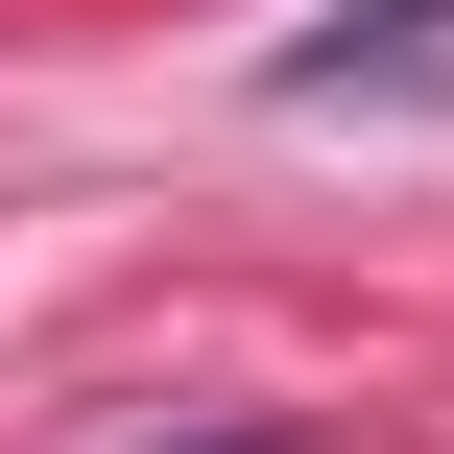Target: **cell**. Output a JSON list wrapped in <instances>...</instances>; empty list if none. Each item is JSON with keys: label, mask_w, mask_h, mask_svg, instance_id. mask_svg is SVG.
Listing matches in <instances>:
<instances>
[{"label": "cell", "mask_w": 454, "mask_h": 454, "mask_svg": "<svg viewBox=\"0 0 454 454\" xmlns=\"http://www.w3.org/2000/svg\"><path fill=\"white\" fill-rule=\"evenodd\" d=\"M287 120H454V0H335V24H287Z\"/></svg>", "instance_id": "6da1fadb"}, {"label": "cell", "mask_w": 454, "mask_h": 454, "mask_svg": "<svg viewBox=\"0 0 454 454\" xmlns=\"http://www.w3.org/2000/svg\"><path fill=\"white\" fill-rule=\"evenodd\" d=\"M239 454H263V431H239Z\"/></svg>", "instance_id": "7a4b0ae2"}]
</instances>
